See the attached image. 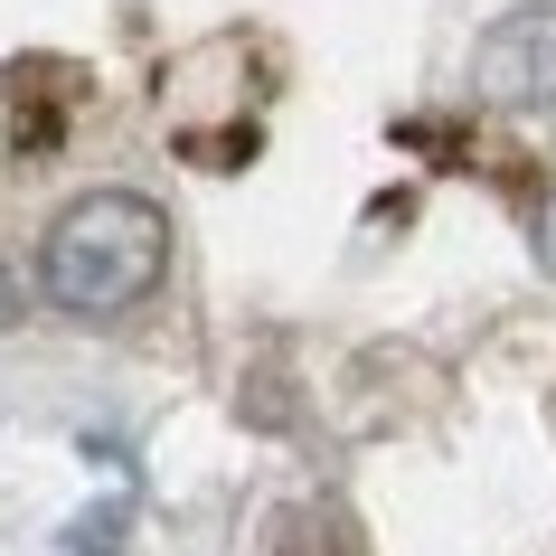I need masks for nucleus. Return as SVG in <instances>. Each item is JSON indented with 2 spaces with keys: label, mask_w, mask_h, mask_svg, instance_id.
Listing matches in <instances>:
<instances>
[{
  "label": "nucleus",
  "mask_w": 556,
  "mask_h": 556,
  "mask_svg": "<svg viewBox=\"0 0 556 556\" xmlns=\"http://www.w3.org/2000/svg\"><path fill=\"white\" fill-rule=\"evenodd\" d=\"M161 264H170V217L142 189H86L38 236V293L76 321H114L161 283Z\"/></svg>",
  "instance_id": "1"
},
{
  "label": "nucleus",
  "mask_w": 556,
  "mask_h": 556,
  "mask_svg": "<svg viewBox=\"0 0 556 556\" xmlns=\"http://www.w3.org/2000/svg\"><path fill=\"white\" fill-rule=\"evenodd\" d=\"M528 245H538V264L556 274V179L538 189V207H528Z\"/></svg>",
  "instance_id": "3"
},
{
  "label": "nucleus",
  "mask_w": 556,
  "mask_h": 556,
  "mask_svg": "<svg viewBox=\"0 0 556 556\" xmlns=\"http://www.w3.org/2000/svg\"><path fill=\"white\" fill-rule=\"evenodd\" d=\"M471 94L500 114H547L556 104V0L538 10H500L471 38Z\"/></svg>",
  "instance_id": "2"
},
{
  "label": "nucleus",
  "mask_w": 556,
  "mask_h": 556,
  "mask_svg": "<svg viewBox=\"0 0 556 556\" xmlns=\"http://www.w3.org/2000/svg\"><path fill=\"white\" fill-rule=\"evenodd\" d=\"M20 302H29V293H20V274H10V255H0V330L20 321Z\"/></svg>",
  "instance_id": "4"
}]
</instances>
